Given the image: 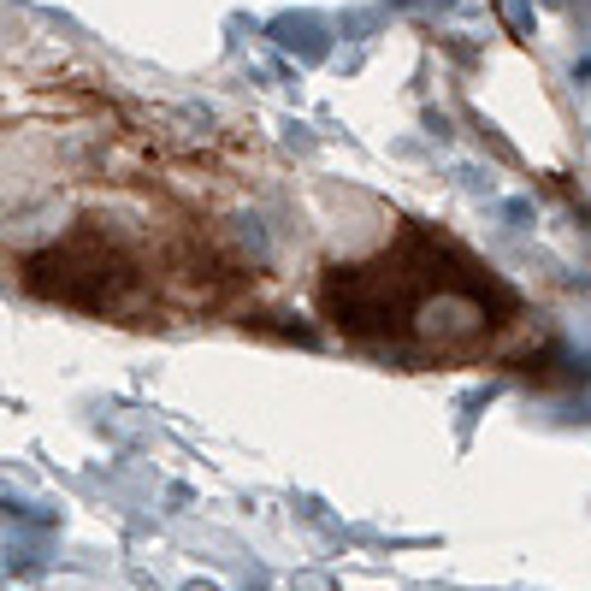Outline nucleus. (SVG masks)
<instances>
[{"label": "nucleus", "instance_id": "f257e3e1", "mask_svg": "<svg viewBox=\"0 0 591 591\" xmlns=\"http://www.w3.org/2000/svg\"><path fill=\"white\" fill-rule=\"evenodd\" d=\"M314 302L343 343L396 367H473L521 320L515 290L426 225H402L367 261L331 266Z\"/></svg>", "mask_w": 591, "mask_h": 591}]
</instances>
